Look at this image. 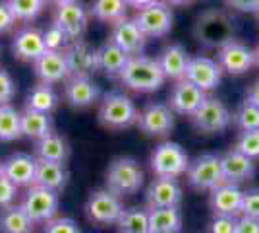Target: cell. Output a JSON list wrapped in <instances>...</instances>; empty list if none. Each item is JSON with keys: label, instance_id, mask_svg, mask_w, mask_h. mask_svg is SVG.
I'll use <instances>...</instances> for the list:
<instances>
[{"label": "cell", "instance_id": "cell-1", "mask_svg": "<svg viewBox=\"0 0 259 233\" xmlns=\"http://www.w3.org/2000/svg\"><path fill=\"white\" fill-rule=\"evenodd\" d=\"M118 78L126 88L140 91V93L157 91L166 82L157 58H151V56L145 55L130 56Z\"/></svg>", "mask_w": 259, "mask_h": 233}, {"label": "cell", "instance_id": "cell-2", "mask_svg": "<svg viewBox=\"0 0 259 233\" xmlns=\"http://www.w3.org/2000/svg\"><path fill=\"white\" fill-rule=\"evenodd\" d=\"M105 183H107V189L120 198L132 196L143 187V169L134 157L120 155L108 163Z\"/></svg>", "mask_w": 259, "mask_h": 233}, {"label": "cell", "instance_id": "cell-3", "mask_svg": "<svg viewBox=\"0 0 259 233\" xmlns=\"http://www.w3.org/2000/svg\"><path fill=\"white\" fill-rule=\"evenodd\" d=\"M195 37L207 49H221L234 41V20L223 10H209L195 22Z\"/></svg>", "mask_w": 259, "mask_h": 233}, {"label": "cell", "instance_id": "cell-4", "mask_svg": "<svg viewBox=\"0 0 259 233\" xmlns=\"http://www.w3.org/2000/svg\"><path fill=\"white\" fill-rule=\"evenodd\" d=\"M99 122L108 130H124L138 122V109L128 95L120 91H108L99 105Z\"/></svg>", "mask_w": 259, "mask_h": 233}, {"label": "cell", "instance_id": "cell-5", "mask_svg": "<svg viewBox=\"0 0 259 233\" xmlns=\"http://www.w3.org/2000/svg\"><path fill=\"white\" fill-rule=\"evenodd\" d=\"M149 163H151V171L155 177L178 179L186 175L188 165H190V157L180 144L166 140V142L155 146Z\"/></svg>", "mask_w": 259, "mask_h": 233}, {"label": "cell", "instance_id": "cell-6", "mask_svg": "<svg viewBox=\"0 0 259 233\" xmlns=\"http://www.w3.org/2000/svg\"><path fill=\"white\" fill-rule=\"evenodd\" d=\"M122 212H124V204H122L120 196H116L108 189L93 190L85 202L87 220L99 225V227L116 225Z\"/></svg>", "mask_w": 259, "mask_h": 233}, {"label": "cell", "instance_id": "cell-7", "mask_svg": "<svg viewBox=\"0 0 259 233\" xmlns=\"http://www.w3.org/2000/svg\"><path fill=\"white\" fill-rule=\"evenodd\" d=\"M188 185L195 190H211L223 185V169H221V157L215 154H201L194 161H190L186 171Z\"/></svg>", "mask_w": 259, "mask_h": 233}, {"label": "cell", "instance_id": "cell-8", "mask_svg": "<svg viewBox=\"0 0 259 233\" xmlns=\"http://www.w3.org/2000/svg\"><path fill=\"white\" fill-rule=\"evenodd\" d=\"M190 119H192L194 126L199 132L219 134L225 132L232 124V113L228 111V107L221 99L207 95L203 103L199 105V109Z\"/></svg>", "mask_w": 259, "mask_h": 233}, {"label": "cell", "instance_id": "cell-9", "mask_svg": "<svg viewBox=\"0 0 259 233\" xmlns=\"http://www.w3.org/2000/svg\"><path fill=\"white\" fill-rule=\"evenodd\" d=\"M58 206H60L58 192L37 187V185L27 187V192L23 194L22 200V208L33 220V223L51 222L58 214Z\"/></svg>", "mask_w": 259, "mask_h": 233}, {"label": "cell", "instance_id": "cell-10", "mask_svg": "<svg viewBox=\"0 0 259 233\" xmlns=\"http://www.w3.org/2000/svg\"><path fill=\"white\" fill-rule=\"evenodd\" d=\"M134 22L138 23V27L145 37L155 39V37H164V35L170 34L174 16L170 6L159 0L151 6H145V8L136 12Z\"/></svg>", "mask_w": 259, "mask_h": 233}, {"label": "cell", "instance_id": "cell-11", "mask_svg": "<svg viewBox=\"0 0 259 233\" xmlns=\"http://www.w3.org/2000/svg\"><path fill=\"white\" fill-rule=\"evenodd\" d=\"M140 130L153 138H164L172 132L174 128V113L168 105L164 103H147L140 113H138V122Z\"/></svg>", "mask_w": 259, "mask_h": 233}, {"label": "cell", "instance_id": "cell-12", "mask_svg": "<svg viewBox=\"0 0 259 233\" xmlns=\"http://www.w3.org/2000/svg\"><path fill=\"white\" fill-rule=\"evenodd\" d=\"M217 64L227 74L242 76L255 66V55H253V49L234 39L217 51Z\"/></svg>", "mask_w": 259, "mask_h": 233}, {"label": "cell", "instance_id": "cell-13", "mask_svg": "<svg viewBox=\"0 0 259 233\" xmlns=\"http://www.w3.org/2000/svg\"><path fill=\"white\" fill-rule=\"evenodd\" d=\"M221 78H223V70L217 64V60L209 58V56H194V58H190L184 80L192 82L195 88H199L203 93H209L219 88Z\"/></svg>", "mask_w": 259, "mask_h": 233}, {"label": "cell", "instance_id": "cell-14", "mask_svg": "<svg viewBox=\"0 0 259 233\" xmlns=\"http://www.w3.org/2000/svg\"><path fill=\"white\" fill-rule=\"evenodd\" d=\"M54 23L62 27L70 41L81 39L87 27V10L79 0H68L64 4L56 6Z\"/></svg>", "mask_w": 259, "mask_h": 233}, {"label": "cell", "instance_id": "cell-15", "mask_svg": "<svg viewBox=\"0 0 259 233\" xmlns=\"http://www.w3.org/2000/svg\"><path fill=\"white\" fill-rule=\"evenodd\" d=\"M33 68H35V76L39 78V82L47 86L60 84L70 78V68L66 62L64 51H45L33 62Z\"/></svg>", "mask_w": 259, "mask_h": 233}, {"label": "cell", "instance_id": "cell-16", "mask_svg": "<svg viewBox=\"0 0 259 233\" xmlns=\"http://www.w3.org/2000/svg\"><path fill=\"white\" fill-rule=\"evenodd\" d=\"M207 93H203L199 88H195L192 82L188 80H180L176 82L168 93V107L170 111L176 115H184V117H192L199 105L203 103Z\"/></svg>", "mask_w": 259, "mask_h": 233}, {"label": "cell", "instance_id": "cell-17", "mask_svg": "<svg viewBox=\"0 0 259 233\" xmlns=\"http://www.w3.org/2000/svg\"><path fill=\"white\" fill-rule=\"evenodd\" d=\"M66 62L70 68V76H89L97 68V49L83 39L70 41L64 49Z\"/></svg>", "mask_w": 259, "mask_h": 233}, {"label": "cell", "instance_id": "cell-18", "mask_svg": "<svg viewBox=\"0 0 259 233\" xmlns=\"http://www.w3.org/2000/svg\"><path fill=\"white\" fill-rule=\"evenodd\" d=\"M242 198H244V190L238 185L223 183L211 190L209 206L215 216L238 218V216H242Z\"/></svg>", "mask_w": 259, "mask_h": 233}, {"label": "cell", "instance_id": "cell-19", "mask_svg": "<svg viewBox=\"0 0 259 233\" xmlns=\"http://www.w3.org/2000/svg\"><path fill=\"white\" fill-rule=\"evenodd\" d=\"M145 198L149 208H178L182 202V187L178 179L155 177L147 187Z\"/></svg>", "mask_w": 259, "mask_h": 233}, {"label": "cell", "instance_id": "cell-20", "mask_svg": "<svg viewBox=\"0 0 259 233\" xmlns=\"http://www.w3.org/2000/svg\"><path fill=\"white\" fill-rule=\"evenodd\" d=\"M118 49H122L128 56H138L143 53L147 37L141 34V29L138 27V23L134 22V18H124L122 22L112 25L110 31V39Z\"/></svg>", "mask_w": 259, "mask_h": 233}, {"label": "cell", "instance_id": "cell-21", "mask_svg": "<svg viewBox=\"0 0 259 233\" xmlns=\"http://www.w3.org/2000/svg\"><path fill=\"white\" fill-rule=\"evenodd\" d=\"M101 97V89L89 76H70L64 86V99L74 109H87Z\"/></svg>", "mask_w": 259, "mask_h": 233}, {"label": "cell", "instance_id": "cell-22", "mask_svg": "<svg viewBox=\"0 0 259 233\" xmlns=\"http://www.w3.org/2000/svg\"><path fill=\"white\" fill-rule=\"evenodd\" d=\"M47 51L43 39V31L31 27V25H25L22 29H18L14 34L12 39V53L16 58L25 60V62H35L39 56Z\"/></svg>", "mask_w": 259, "mask_h": 233}, {"label": "cell", "instance_id": "cell-23", "mask_svg": "<svg viewBox=\"0 0 259 233\" xmlns=\"http://www.w3.org/2000/svg\"><path fill=\"white\" fill-rule=\"evenodd\" d=\"M35 169H37V157L31 154L16 152L8 159H4V177L12 181L18 189L31 187L35 181Z\"/></svg>", "mask_w": 259, "mask_h": 233}, {"label": "cell", "instance_id": "cell-24", "mask_svg": "<svg viewBox=\"0 0 259 233\" xmlns=\"http://www.w3.org/2000/svg\"><path fill=\"white\" fill-rule=\"evenodd\" d=\"M190 58L192 56L188 55V51L184 49L182 45L172 43L166 45L159 53L157 62H159V66H161L162 74H164L166 80L180 82V80L186 78V70H188V64H190Z\"/></svg>", "mask_w": 259, "mask_h": 233}, {"label": "cell", "instance_id": "cell-25", "mask_svg": "<svg viewBox=\"0 0 259 233\" xmlns=\"http://www.w3.org/2000/svg\"><path fill=\"white\" fill-rule=\"evenodd\" d=\"M221 169H223L225 183L240 185V183L249 181L255 175V161H251L249 157H246L244 154H240L232 148L230 152H227L221 157Z\"/></svg>", "mask_w": 259, "mask_h": 233}, {"label": "cell", "instance_id": "cell-26", "mask_svg": "<svg viewBox=\"0 0 259 233\" xmlns=\"http://www.w3.org/2000/svg\"><path fill=\"white\" fill-rule=\"evenodd\" d=\"M70 173L64 163H53V161H41L37 159V169H35V181L33 185L43 187V189L60 192L68 185Z\"/></svg>", "mask_w": 259, "mask_h": 233}, {"label": "cell", "instance_id": "cell-27", "mask_svg": "<svg viewBox=\"0 0 259 233\" xmlns=\"http://www.w3.org/2000/svg\"><path fill=\"white\" fill-rule=\"evenodd\" d=\"M35 157L41 161H53V163H66L70 157V146L66 138L58 132H51L41 140L35 142Z\"/></svg>", "mask_w": 259, "mask_h": 233}, {"label": "cell", "instance_id": "cell-28", "mask_svg": "<svg viewBox=\"0 0 259 233\" xmlns=\"http://www.w3.org/2000/svg\"><path fill=\"white\" fill-rule=\"evenodd\" d=\"M128 58L130 56L122 49H118L112 41H107L97 49V68L103 70L110 78L120 76V72L126 66Z\"/></svg>", "mask_w": 259, "mask_h": 233}, {"label": "cell", "instance_id": "cell-29", "mask_svg": "<svg viewBox=\"0 0 259 233\" xmlns=\"http://www.w3.org/2000/svg\"><path fill=\"white\" fill-rule=\"evenodd\" d=\"M182 214L178 208H149V233H180Z\"/></svg>", "mask_w": 259, "mask_h": 233}, {"label": "cell", "instance_id": "cell-30", "mask_svg": "<svg viewBox=\"0 0 259 233\" xmlns=\"http://www.w3.org/2000/svg\"><path fill=\"white\" fill-rule=\"evenodd\" d=\"M35 223L25 214L22 204H12L0 210V233H33Z\"/></svg>", "mask_w": 259, "mask_h": 233}, {"label": "cell", "instance_id": "cell-31", "mask_svg": "<svg viewBox=\"0 0 259 233\" xmlns=\"http://www.w3.org/2000/svg\"><path fill=\"white\" fill-rule=\"evenodd\" d=\"M53 132V117L47 113L25 109L22 113V136L29 140H41Z\"/></svg>", "mask_w": 259, "mask_h": 233}, {"label": "cell", "instance_id": "cell-32", "mask_svg": "<svg viewBox=\"0 0 259 233\" xmlns=\"http://www.w3.org/2000/svg\"><path fill=\"white\" fill-rule=\"evenodd\" d=\"M58 103H60V97L53 89V86H47V84L39 82L35 88L29 89V93L25 97V109L51 115L58 107Z\"/></svg>", "mask_w": 259, "mask_h": 233}, {"label": "cell", "instance_id": "cell-33", "mask_svg": "<svg viewBox=\"0 0 259 233\" xmlns=\"http://www.w3.org/2000/svg\"><path fill=\"white\" fill-rule=\"evenodd\" d=\"M126 12H128L126 0H93L89 8V14L95 20L110 25L122 22L126 18Z\"/></svg>", "mask_w": 259, "mask_h": 233}, {"label": "cell", "instance_id": "cell-34", "mask_svg": "<svg viewBox=\"0 0 259 233\" xmlns=\"http://www.w3.org/2000/svg\"><path fill=\"white\" fill-rule=\"evenodd\" d=\"M118 233H149V210L134 206L122 212L116 222Z\"/></svg>", "mask_w": 259, "mask_h": 233}, {"label": "cell", "instance_id": "cell-35", "mask_svg": "<svg viewBox=\"0 0 259 233\" xmlns=\"http://www.w3.org/2000/svg\"><path fill=\"white\" fill-rule=\"evenodd\" d=\"M22 136V113L12 105H0V142H12Z\"/></svg>", "mask_w": 259, "mask_h": 233}, {"label": "cell", "instance_id": "cell-36", "mask_svg": "<svg viewBox=\"0 0 259 233\" xmlns=\"http://www.w3.org/2000/svg\"><path fill=\"white\" fill-rule=\"evenodd\" d=\"M12 14L18 22H33L45 10V0H8Z\"/></svg>", "mask_w": 259, "mask_h": 233}, {"label": "cell", "instance_id": "cell-37", "mask_svg": "<svg viewBox=\"0 0 259 233\" xmlns=\"http://www.w3.org/2000/svg\"><path fill=\"white\" fill-rule=\"evenodd\" d=\"M232 122H236V126L246 132V130H259V109L253 107L251 103L244 101L238 111L232 115Z\"/></svg>", "mask_w": 259, "mask_h": 233}, {"label": "cell", "instance_id": "cell-38", "mask_svg": "<svg viewBox=\"0 0 259 233\" xmlns=\"http://www.w3.org/2000/svg\"><path fill=\"white\" fill-rule=\"evenodd\" d=\"M234 150L249 157L251 161H259V130H246L238 134Z\"/></svg>", "mask_w": 259, "mask_h": 233}, {"label": "cell", "instance_id": "cell-39", "mask_svg": "<svg viewBox=\"0 0 259 233\" xmlns=\"http://www.w3.org/2000/svg\"><path fill=\"white\" fill-rule=\"evenodd\" d=\"M43 39H45L47 51H62V49H66V45L70 43L68 35H66L64 31H62V27L56 25V23H51V25L47 27V31H43Z\"/></svg>", "mask_w": 259, "mask_h": 233}, {"label": "cell", "instance_id": "cell-40", "mask_svg": "<svg viewBox=\"0 0 259 233\" xmlns=\"http://www.w3.org/2000/svg\"><path fill=\"white\" fill-rule=\"evenodd\" d=\"M43 233H81V229H79V225L72 218L56 216L51 222L45 223Z\"/></svg>", "mask_w": 259, "mask_h": 233}, {"label": "cell", "instance_id": "cell-41", "mask_svg": "<svg viewBox=\"0 0 259 233\" xmlns=\"http://www.w3.org/2000/svg\"><path fill=\"white\" fill-rule=\"evenodd\" d=\"M242 216L259 220V189L244 190L242 198Z\"/></svg>", "mask_w": 259, "mask_h": 233}, {"label": "cell", "instance_id": "cell-42", "mask_svg": "<svg viewBox=\"0 0 259 233\" xmlns=\"http://www.w3.org/2000/svg\"><path fill=\"white\" fill-rule=\"evenodd\" d=\"M18 194H20V189L12 181H8L6 177H0V210L16 204Z\"/></svg>", "mask_w": 259, "mask_h": 233}, {"label": "cell", "instance_id": "cell-43", "mask_svg": "<svg viewBox=\"0 0 259 233\" xmlns=\"http://www.w3.org/2000/svg\"><path fill=\"white\" fill-rule=\"evenodd\" d=\"M16 95V84L8 70L0 68V105H10V101Z\"/></svg>", "mask_w": 259, "mask_h": 233}, {"label": "cell", "instance_id": "cell-44", "mask_svg": "<svg viewBox=\"0 0 259 233\" xmlns=\"http://www.w3.org/2000/svg\"><path fill=\"white\" fill-rule=\"evenodd\" d=\"M238 218H228V216H215L209 225V233H236Z\"/></svg>", "mask_w": 259, "mask_h": 233}, {"label": "cell", "instance_id": "cell-45", "mask_svg": "<svg viewBox=\"0 0 259 233\" xmlns=\"http://www.w3.org/2000/svg\"><path fill=\"white\" fill-rule=\"evenodd\" d=\"M16 22H18V20H16V16L12 14L10 6H8V0H0V35L12 31Z\"/></svg>", "mask_w": 259, "mask_h": 233}, {"label": "cell", "instance_id": "cell-46", "mask_svg": "<svg viewBox=\"0 0 259 233\" xmlns=\"http://www.w3.org/2000/svg\"><path fill=\"white\" fill-rule=\"evenodd\" d=\"M228 8L238 12H255L259 10V0H225Z\"/></svg>", "mask_w": 259, "mask_h": 233}, {"label": "cell", "instance_id": "cell-47", "mask_svg": "<svg viewBox=\"0 0 259 233\" xmlns=\"http://www.w3.org/2000/svg\"><path fill=\"white\" fill-rule=\"evenodd\" d=\"M236 233H259V220L240 216L236 222Z\"/></svg>", "mask_w": 259, "mask_h": 233}, {"label": "cell", "instance_id": "cell-48", "mask_svg": "<svg viewBox=\"0 0 259 233\" xmlns=\"http://www.w3.org/2000/svg\"><path fill=\"white\" fill-rule=\"evenodd\" d=\"M246 101L248 103H251L253 107H257L259 109V80L251 86V88L248 89V97H246Z\"/></svg>", "mask_w": 259, "mask_h": 233}, {"label": "cell", "instance_id": "cell-49", "mask_svg": "<svg viewBox=\"0 0 259 233\" xmlns=\"http://www.w3.org/2000/svg\"><path fill=\"white\" fill-rule=\"evenodd\" d=\"M155 2H159V0H126V4H128L130 8H136V10H141L145 6H151Z\"/></svg>", "mask_w": 259, "mask_h": 233}, {"label": "cell", "instance_id": "cell-50", "mask_svg": "<svg viewBox=\"0 0 259 233\" xmlns=\"http://www.w3.org/2000/svg\"><path fill=\"white\" fill-rule=\"evenodd\" d=\"M162 2L168 4V6H184V4H190L194 0H162Z\"/></svg>", "mask_w": 259, "mask_h": 233}, {"label": "cell", "instance_id": "cell-51", "mask_svg": "<svg viewBox=\"0 0 259 233\" xmlns=\"http://www.w3.org/2000/svg\"><path fill=\"white\" fill-rule=\"evenodd\" d=\"M64 2H68V0H45V4H51V6H60V4H64Z\"/></svg>", "mask_w": 259, "mask_h": 233}, {"label": "cell", "instance_id": "cell-52", "mask_svg": "<svg viewBox=\"0 0 259 233\" xmlns=\"http://www.w3.org/2000/svg\"><path fill=\"white\" fill-rule=\"evenodd\" d=\"M253 55H255V64L259 66V45L255 47V49H253Z\"/></svg>", "mask_w": 259, "mask_h": 233}, {"label": "cell", "instance_id": "cell-53", "mask_svg": "<svg viewBox=\"0 0 259 233\" xmlns=\"http://www.w3.org/2000/svg\"><path fill=\"white\" fill-rule=\"evenodd\" d=\"M0 177H4V161L0 159Z\"/></svg>", "mask_w": 259, "mask_h": 233}, {"label": "cell", "instance_id": "cell-54", "mask_svg": "<svg viewBox=\"0 0 259 233\" xmlns=\"http://www.w3.org/2000/svg\"><path fill=\"white\" fill-rule=\"evenodd\" d=\"M255 16H257V20H259V10H257V12H255Z\"/></svg>", "mask_w": 259, "mask_h": 233}]
</instances>
